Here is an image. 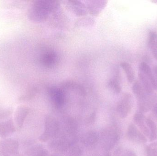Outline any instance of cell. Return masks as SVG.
<instances>
[{
	"label": "cell",
	"instance_id": "obj_1",
	"mask_svg": "<svg viewBox=\"0 0 157 156\" xmlns=\"http://www.w3.org/2000/svg\"><path fill=\"white\" fill-rule=\"evenodd\" d=\"M59 1L52 0H37L30 5L27 15L31 21L37 23L45 22L50 15L59 9Z\"/></svg>",
	"mask_w": 157,
	"mask_h": 156
},
{
	"label": "cell",
	"instance_id": "obj_2",
	"mask_svg": "<svg viewBox=\"0 0 157 156\" xmlns=\"http://www.w3.org/2000/svg\"><path fill=\"white\" fill-rule=\"evenodd\" d=\"M138 77L139 82L147 93H152L156 90L153 71L145 62H142L139 66Z\"/></svg>",
	"mask_w": 157,
	"mask_h": 156
},
{
	"label": "cell",
	"instance_id": "obj_3",
	"mask_svg": "<svg viewBox=\"0 0 157 156\" xmlns=\"http://www.w3.org/2000/svg\"><path fill=\"white\" fill-rule=\"evenodd\" d=\"M101 140L104 149L107 151L112 149L118 143L120 139L119 130L115 126H111L102 130Z\"/></svg>",
	"mask_w": 157,
	"mask_h": 156
},
{
	"label": "cell",
	"instance_id": "obj_4",
	"mask_svg": "<svg viewBox=\"0 0 157 156\" xmlns=\"http://www.w3.org/2000/svg\"><path fill=\"white\" fill-rule=\"evenodd\" d=\"M60 124L59 121L52 116L46 117L44 132L40 136L39 140L46 142L57 136L60 130Z\"/></svg>",
	"mask_w": 157,
	"mask_h": 156
},
{
	"label": "cell",
	"instance_id": "obj_5",
	"mask_svg": "<svg viewBox=\"0 0 157 156\" xmlns=\"http://www.w3.org/2000/svg\"><path fill=\"white\" fill-rule=\"evenodd\" d=\"M133 105V97L130 93H125L118 102L116 111L119 116L122 119L128 116L132 111Z\"/></svg>",
	"mask_w": 157,
	"mask_h": 156
},
{
	"label": "cell",
	"instance_id": "obj_6",
	"mask_svg": "<svg viewBox=\"0 0 157 156\" xmlns=\"http://www.w3.org/2000/svg\"><path fill=\"white\" fill-rule=\"evenodd\" d=\"M19 144L17 140L5 138L0 141V154L17 155L19 153Z\"/></svg>",
	"mask_w": 157,
	"mask_h": 156
},
{
	"label": "cell",
	"instance_id": "obj_7",
	"mask_svg": "<svg viewBox=\"0 0 157 156\" xmlns=\"http://www.w3.org/2000/svg\"><path fill=\"white\" fill-rule=\"evenodd\" d=\"M157 101V95L155 93H147L137 100V108L139 112L145 113L152 110Z\"/></svg>",
	"mask_w": 157,
	"mask_h": 156
},
{
	"label": "cell",
	"instance_id": "obj_8",
	"mask_svg": "<svg viewBox=\"0 0 157 156\" xmlns=\"http://www.w3.org/2000/svg\"><path fill=\"white\" fill-rule=\"evenodd\" d=\"M66 8L72 13L78 17L86 16L88 13L85 4L77 0H68L64 2Z\"/></svg>",
	"mask_w": 157,
	"mask_h": 156
},
{
	"label": "cell",
	"instance_id": "obj_9",
	"mask_svg": "<svg viewBox=\"0 0 157 156\" xmlns=\"http://www.w3.org/2000/svg\"><path fill=\"white\" fill-rule=\"evenodd\" d=\"M48 93L52 102L57 108H61L65 103V94L64 90L55 86L50 87Z\"/></svg>",
	"mask_w": 157,
	"mask_h": 156
},
{
	"label": "cell",
	"instance_id": "obj_10",
	"mask_svg": "<svg viewBox=\"0 0 157 156\" xmlns=\"http://www.w3.org/2000/svg\"><path fill=\"white\" fill-rule=\"evenodd\" d=\"M126 137L129 141L137 144H144L147 142L146 136L133 124L128 126Z\"/></svg>",
	"mask_w": 157,
	"mask_h": 156
},
{
	"label": "cell",
	"instance_id": "obj_11",
	"mask_svg": "<svg viewBox=\"0 0 157 156\" xmlns=\"http://www.w3.org/2000/svg\"><path fill=\"white\" fill-rule=\"evenodd\" d=\"M29 112V108L25 105H20L17 108L14 116L16 130L20 131L22 129Z\"/></svg>",
	"mask_w": 157,
	"mask_h": 156
},
{
	"label": "cell",
	"instance_id": "obj_12",
	"mask_svg": "<svg viewBox=\"0 0 157 156\" xmlns=\"http://www.w3.org/2000/svg\"><path fill=\"white\" fill-rule=\"evenodd\" d=\"M40 62L48 68L51 69L56 67L59 62V57L53 50L46 51L40 57Z\"/></svg>",
	"mask_w": 157,
	"mask_h": 156
},
{
	"label": "cell",
	"instance_id": "obj_13",
	"mask_svg": "<svg viewBox=\"0 0 157 156\" xmlns=\"http://www.w3.org/2000/svg\"><path fill=\"white\" fill-rule=\"evenodd\" d=\"M108 1L92 0L86 1V5L88 12L93 16H98L107 5Z\"/></svg>",
	"mask_w": 157,
	"mask_h": 156
},
{
	"label": "cell",
	"instance_id": "obj_14",
	"mask_svg": "<svg viewBox=\"0 0 157 156\" xmlns=\"http://www.w3.org/2000/svg\"><path fill=\"white\" fill-rule=\"evenodd\" d=\"M16 130L14 123L12 119L0 122V137L5 139L13 134Z\"/></svg>",
	"mask_w": 157,
	"mask_h": 156
},
{
	"label": "cell",
	"instance_id": "obj_15",
	"mask_svg": "<svg viewBox=\"0 0 157 156\" xmlns=\"http://www.w3.org/2000/svg\"><path fill=\"white\" fill-rule=\"evenodd\" d=\"M146 118L144 114L138 112L134 115L133 121L143 134L146 137H149V131L147 124Z\"/></svg>",
	"mask_w": 157,
	"mask_h": 156
},
{
	"label": "cell",
	"instance_id": "obj_16",
	"mask_svg": "<svg viewBox=\"0 0 157 156\" xmlns=\"http://www.w3.org/2000/svg\"><path fill=\"white\" fill-rule=\"evenodd\" d=\"M99 135L95 131H89L82 137L81 142L86 146L94 147L99 141Z\"/></svg>",
	"mask_w": 157,
	"mask_h": 156
},
{
	"label": "cell",
	"instance_id": "obj_17",
	"mask_svg": "<svg viewBox=\"0 0 157 156\" xmlns=\"http://www.w3.org/2000/svg\"><path fill=\"white\" fill-rule=\"evenodd\" d=\"M147 43L154 58L157 60V33L154 31L149 32Z\"/></svg>",
	"mask_w": 157,
	"mask_h": 156
},
{
	"label": "cell",
	"instance_id": "obj_18",
	"mask_svg": "<svg viewBox=\"0 0 157 156\" xmlns=\"http://www.w3.org/2000/svg\"><path fill=\"white\" fill-rule=\"evenodd\" d=\"M27 156H50L48 151L40 145L29 148L26 152Z\"/></svg>",
	"mask_w": 157,
	"mask_h": 156
},
{
	"label": "cell",
	"instance_id": "obj_19",
	"mask_svg": "<svg viewBox=\"0 0 157 156\" xmlns=\"http://www.w3.org/2000/svg\"><path fill=\"white\" fill-rule=\"evenodd\" d=\"M95 21L90 16L80 17L75 21V26L78 27H89L95 24Z\"/></svg>",
	"mask_w": 157,
	"mask_h": 156
},
{
	"label": "cell",
	"instance_id": "obj_20",
	"mask_svg": "<svg viewBox=\"0 0 157 156\" xmlns=\"http://www.w3.org/2000/svg\"><path fill=\"white\" fill-rule=\"evenodd\" d=\"M147 124L149 131V140L154 142L157 139V126L154 121L149 117L146 118Z\"/></svg>",
	"mask_w": 157,
	"mask_h": 156
},
{
	"label": "cell",
	"instance_id": "obj_21",
	"mask_svg": "<svg viewBox=\"0 0 157 156\" xmlns=\"http://www.w3.org/2000/svg\"><path fill=\"white\" fill-rule=\"evenodd\" d=\"M120 66L125 72L128 81L130 83H132L135 79L134 71L132 67L129 63L126 62H121Z\"/></svg>",
	"mask_w": 157,
	"mask_h": 156
},
{
	"label": "cell",
	"instance_id": "obj_22",
	"mask_svg": "<svg viewBox=\"0 0 157 156\" xmlns=\"http://www.w3.org/2000/svg\"><path fill=\"white\" fill-rule=\"evenodd\" d=\"M132 91L137 100L141 99L143 96L147 94L144 87L139 81H136L132 86Z\"/></svg>",
	"mask_w": 157,
	"mask_h": 156
},
{
	"label": "cell",
	"instance_id": "obj_23",
	"mask_svg": "<svg viewBox=\"0 0 157 156\" xmlns=\"http://www.w3.org/2000/svg\"><path fill=\"white\" fill-rule=\"evenodd\" d=\"M108 86L109 87L114 93H120L121 91V87L118 80L116 79H111L108 82Z\"/></svg>",
	"mask_w": 157,
	"mask_h": 156
},
{
	"label": "cell",
	"instance_id": "obj_24",
	"mask_svg": "<svg viewBox=\"0 0 157 156\" xmlns=\"http://www.w3.org/2000/svg\"><path fill=\"white\" fill-rule=\"evenodd\" d=\"M116 156H137L134 151L129 149H119L115 152Z\"/></svg>",
	"mask_w": 157,
	"mask_h": 156
},
{
	"label": "cell",
	"instance_id": "obj_25",
	"mask_svg": "<svg viewBox=\"0 0 157 156\" xmlns=\"http://www.w3.org/2000/svg\"><path fill=\"white\" fill-rule=\"evenodd\" d=\"M157 146L155 143L150 144L146 147L147 156H157Z\"/></svg>",
	"mask_w": 157,
	"mask_h": 156
},
{
	"label": "cell",
	"instance_id": "obj_26",
	"mask_svg": "<svg viewBox=\"0 0 157 156\" xmlns=\"http://www.w3.org/2000/svg\"><path fill=\"white\" fill-rule=\"evenodd\" d=\"M12 109H4L0 110V120L6 119L13 113Z\"/></svg>",
	"mask_w": 157,
	"mask_h": 156
},
{
	"label": "cell",
	"instance_id": "obj_27",
	"mask_svg": "<svg viewBox=\"0 0 157 156\" xmlns=\"http://www.w3.org/2000/svg\"><path fill=\"white\" fill-rule=\"evenodd\" d=\"M70 154L71 156H79L81 154V150L78 147H74L71 148Z\"/></svg>",
	"mask_w": 157,
	"mask_h": 156
},
{
	"label": "cell",
	"instance_id": "obj_28",
	"mask_svg": "<svg viewBox=\"0 0 157 156\" xmlns=\"http://www.w3.org/2000/svg\"><path fill=\"white\" fill-rule=\"evenodd\" d=\"M96 113H92L91 114H90V115L88 117L87 119L86 123L90 125L94 123L95 120H96Z\"/></svg>",
	"mask_w": 157,
	"mask_h": 156
},
{
	"label": "cell",
	"instance_id": "obj_29",
	"mask_svg": "<svg viewBox=\"0 0 157 156\" xmlns=\"http://www.w3.org/2000/svg\"><path fill=\"white\" fill-rule=\"evenodd\" d=\"M153 74H154V78L155 81L156 85V90L157 91V65L154 67L153 70Z\"/></svg>",
	"mask_w": 157,
	"mask_h": 156
},
{
	"label": "cell",
	"instance_id": "obj_30",
	"mask_svg": "<svg viewBox=\"0 0 157 156\" xmlns=\"http://www.w3.org/2000/svg\"><path fill=\"white\" fill-rule=\"evenodd\" d=\"M152 112H153V114H154V115H155V117L157 119V101L152 109Z\"/></svg>",
	"mask_w": 157,
	"mask_h": 156
},
{
	"label": "cell",
	"instance_id": "obj_31",
	"mask_svg": "<svg viewBox=\"0 0 157 156\" xmlns=\"http://www.w3.org/2000/svg\"><path fill=\"white\" fill-rule=\"evenodd\" d=\"M151 2H152L154 3H155L157 5V0H156V1H151Z\"/></svg>",
	"mask_w": 157,
	"mask_h": 156
},
{
	"label": "cell",
	"instance_id": "obj_32",
	"mask_svg": "<svg viewBox=\"0 0 157 156\" xmlns=\"http://www.w3.org/2000/svg\"><path fill=\"white\" fill-rule=\"evenodd\" d=\"M0 156H11L8 155L2 154H0Z\"/></svg>",
	"mask_w": 157,
	"mask_h": 156
},
{
	"label": "cell",
	"instance_id": "obj_33",
	"mask_svg": "<svg viewBox=\"0 0 157 156\" xmlns=\"http://www.w3.org/2000/svg\"><path fill=\"white\" fill-rule=\"evenodd\" d=\"M51 156H57V155H51Z\"/></svg>",
	"mask_w": 157,
	"mask_h": 156
}]
</instances>
